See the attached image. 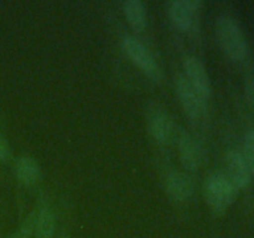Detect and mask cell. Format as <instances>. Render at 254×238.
<instances>
[{
	"instance_id": "obj_6",
	"label": "cell",
	"mask_w": 254,
	"mask_h": 238,
	"mask_svg": "<svg viewBox=\"0 0 254 238\" xmlns=\"http://www.w3.org/2000/svg\"><path fill=\"white\" fill-rule=\"evenodd\" d=\"M202 5L200 0H175L169 6L171 21L181 31H189L195 26Z\"/></svg>"
},
{
	"instance_id": "obj_4",
	"label": "cell",
	"mask_w": 254,
	"mask_h": 238,
	"mask_svg": "<svg viewBox=\"0 0 254 238\" xmlns=\"http://www.w3.org/2000/svg\"><path fill=\"white\" fill-rule=\"evenodd\" d=\"M176 92L184 111L192 120H201L207 112L206 101L195 91L185 74H179L175 81Z\"/></svg>"
},
{
	"instance_id": "obj_14",
	"label": "cell",
	"mask_w": 254,
	"mask_h": 238,
	"mask_svg": "<svg viewBox=\"0 0 254 238\" xmlns=\"http://www.w3.org/2000/svg\"><path fill=\"white\" fill-rule=\"evenodd\" d=\"M241 154L250 168L251 174L254 175V129L248 131L243 138V149Z\"/></svg>"
},
{
	"instance_id": "obj_13",
	"label": "cell",
	"mask_w": 254,
	"mask_h": 238,
	"mask_svg": "<svg viewBox=\"0 0 254 238\" xmlns=\"http://www.w3.org/2000/svg\"><path fill=\"white\" fill-rule=\"evenodd\" d=\"M124 15L131 29L136 32H141L145 29L146 14L145 6L139 0H127L123 4Z\"/></svg>"
},
{
	"instance_id": "obj_1",
	"label": "cell",
	"mask_w": 254,
	"mask_h": 238,
	"mask_svg": "<svg viewBox=\"0 0 254 238\" xmlns=\"http://www.w3.org/2000/svg\"><path fill=\"white\" fill-rule=\"evenodd\" d=\"M238 188L225 173L217 171L206 178L205 198L208 207L217 217L223 216L237 197Z\"/></svg>"
},
{
	"instance_id": "obj_7",
	"label": "cell",
	"mask_w": 254,
	"mask_h": 238,
	"mask_svg": "<svg viewBox=\"0 0 254 238\" xmlns=\"http://www.w3.org/2000/svg\"><path fill=\"white\" fill-rule=\"evenodd\" d=\"M184 69H185V77L190 82L191 86L195 88V91L202 97L203 99H208L211 97V82L208 77L207 71L202 62L197 57L192 55H188L183 60Z\"/></svg>"
},
{
	"instance_id": "obj_16",
	"label": "cell",
	"mask_w": 254,
	"mask_h": 238,
	"mask_svg": "<svg viewBox=\"0 0 254 238\" xmlns=\"http://www.w3.org/2000/svg\"><path fill=\"white\" fill-rule=\"evenodd\" d=\"M10 155V148H9V144L7 141L0 135V163L6 160Z\"/></svg>"
},
{
	"instance_id": "obj_15",
	"label": "cell",
	"mask_w": 254,
	"mask_h": 238,
	"mask_svg": "<svg viewBox=\"0 0 254 238\" xmlns=\"http://www.w3.org/2000/svg\"><path fill=\"white\" fill-rule=\"evenodd\" d=\"M36 218H37V211H32L27 215L25 218L24 222L20 225L19 230L10 235L7 238H30L35 231V225H36Z\"/></svg>"
},
{
	"instance_id": "obj_3",
	"label": "cell",
	"mask_w": 254,
	"mask_h": 238,
	"mask_svg": "<svg viewBox=\"0 0 254 238\" xmlns=\"http://www.w3.org/2000/svg\"><path fill=\"white\" fill-rule=\"evenodd\" d=\"M123 49L126 54L128 55L129 59L146 74L150 77L153 81L158 82L161 78L160 69H159L158 63L155 59L151 55V52L146 49L144 44H141L139 40L134 36H126L123 39Z\"/></svg>"
},
{
	"instance_id": "obj_10",
	"label": "cell",
	"mask_w": 254,
	"mask_h": 238,
	"mask_svg": "<svg viewBox=\"0 0 254 238\" xmlns=\"http://www.w3.org/2000/svg\"><path fill=\"white\" fill-rule=\"evenodd\" d=\"M193 187L192 178L183 171L174 170L166 176V191L175 202L189 200L192 196Z\"/></svg>"
},
{
	"instance_id": "obj_9",
	"label": "cell",
	"mask_w": 254,
	"mask_h": 238,
	"mask_svg": "<svg viewBox=\"0 0 254 238\" xmlns=\"http://www.w3.org/2000/svg\"><path fill=\"white\" fill-rule=\"evenodd\" d=\"M181 164L188 171H197L202 161V151L197 141L190 134L183 133L178 141Z\"/></svg>"
},
{
	"instance_id": "obj_5",
	"label": "cell",
	"mask_w": 254,
	"mask_h": 238,
	"mask_svg": "<svg viewBox=\"0 0 254 238\" xmlns=\"http://www.w3.org/2000/svg\"><path fill=\"white\" fill-rule=\"evenodd\" d=\"M146 123L151 136L158 143L166 144L170 140L174 131V123L165 108L158 103L150 104L146 111Z\"/></svg>"
},
{
	"instance_id": "obj_2",
	"label": "cell",
	"mask_w": 254,
	"mask_h": 238,
	"mask_svg": "<svg viewBox=\"0 0 254 238\" xmlns=\"http://www.w3.org/2000/svg\"><path fill=\"white\" fill-rule=\"evenodd\" d=\"M216 36L223 54L235 62H242L248 55L246 37L233 17L221 16L216 24Z\"/></svg>"
},
{
	"instance_id": "obj_11",
	"label": "cell",
	"mask_w": 254,
	"mask_h": 238,
	"mask_svg": "<svg viewBox=\"0 0 254 238\" xmlns=\"http://www.w3.org/2000/svg\"><path fill=\"white\" fill-rule=\"evenodd\" d=\"M14 170L17 181L22 185H32L41 178V168L31 156L22 155L17 158V160L15 161Z\"/></svg>"
},
{
	"instance_id": "obj_8",
	"label": "cell",
	"mask_w": 254,
	"mask_h": 238,
	"mask_svg": "<svg viewBox=\"0 0 254 238\" xmlns=\"http://www.w3.org/2000/svg\"><path fill=\"white\" fill-rule=\"evenodd\" d=\"M226 175L232 181L233 185L241 190L251 183L250 168L246 164L242 154L237 150H228L226 154Z\"/></svg>"
},
{
	"instance_id": "obj_18",
	"label": "cell",
	"mask_w": 254,
	"mask_h": 238,
	"mask_svg": "<svg viewBox=\"0 0 254 238\" xmlns=\"http://www.w3.org/2000/svg\"><path fill=\"white\" fill-rule=\"evenodd\" d=\"M57 238H68V237H67V236H64V235H61L60 237H57Z\"/></svg>"
},
{
	"instance_id": "obj_17",
	"label": "cell",
	"mask_w": 254,
	"mask_h": 238,
	"mask_svg": "<svg viewBox=\"0 0 254 238\" xmlns=\"http://www.w3.org/2000/svg\"><path fill=\"white\" fill-rule=\"evenodd\" d=\"M246 92H247V98L248 102H250L251 107L254 111V79L248 78L247 84H246Z\"/></svg>"
},
{
	"instance_id": "obj_12",
	"label": "cell",
	"mask_w": 254,
	"mask_h": 238,
	"mask_svg": "<svg viewBox=\"0 0 254 238\" xmlns=\"http://www.w3.org/2000/svg\"><path fill=\"white\" fill-rule=\"evenodd\" d=\"M56 232V217L54 211L47 206L37 211L36 225H35V238H54Z\"/></svg>"
}]
</instances>
